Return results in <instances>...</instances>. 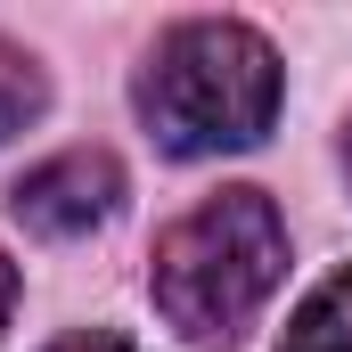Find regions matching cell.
I'll return each instance as SVG.
<instances>
[{"instance_id": "1", "label": "cell", "mask_w": 352, "mask_h": 352, "mask_svg": "<svg viewBox=\"0 0 352 352\" xmlns=\"http://www.w3.org/2000/svg\"><path fill=\"white\" fill-rule=\"evenodd\" d=\"M287 278V221L263 188H213L156 230L148 295L180 344L238 352Z\"/></svg>"}, {"instance_id": "2", "label": "cell", "mask_w": 352, "mask_h": 352, "mask_svg": "<svg viewBox=\"0 0 352 352\" xmlns=\"http://www.w3.org/2000/svg\"><path fill=\"white\" fill-rule=\"evenodd\" d=\"M278 90H287V66L254 25L238 16H188L173 33H156L140 82H131V107L148 123V140L197 164V156H238L254 148L270 123H278Z\"/></svg>"}, {"instance_id": "3", "label": "cell", "mask_w": 352, "mask_h": 352, "mask_svg": "<svg viewBox=\"0 0 352 352\" xmlns=\"http://www.w3.org/2000/svg\"><path fill=\"white\" fill-rule=\"evenodd\" d=\"M8 205H16V221L33 238H90L123 205V164L107 148H66V156H50V164H33L16 180Z\"/></svg>"}, {"instance_id": "4", "label": "cell", "mask_w": 352, "mask_h": 352, "mask_svg": "<svg viewBox=\"0 0 352 352\" xmlns=\"http://www.w3.org/2000/svg\"><path fill=\"white\" fill-rule=\"evenodd\" d=\"M278 352H352V270L320 278V287L295 303V320H287Z\"/></svg>"}, {"instance_id": "5", "label": "cell", "mask_w": 352, "mask_h": 352, "mask_svg": "<svg viewBox=\"0 0 352 352\" xmlns=\"http://www.w3.org/2000/svg\"><path fill=\"white\" fill-rule=\"evenodd\" d=\"M41 107H50V74H41L25 50L0 41V140H16L25 123H41Z\"/></svg>"}, {"instance_id": "6", "label": "cell", "mask_w": 352, "mask_h": 352, "mask_svg": "<svg viewBox=\"0 0 352 352\" xmlns=\"http://www.w3.org/2000/svg\"><path fill=\"white\" fill-rule=\"evenodd\" d=\"M50 352H140L131 336H115V328H82V336H58Z\"/></svg>"}, {"instance_id": "7", "label": "cell", "mask_w": 352, "mask_h": 352, "mask_svg": "<svg viewBox=\"0 0 352 352\" xmlns=\"http://www.w3.org/2000/svg\"><path fill=\"white\" fill-rule=\"evenodd\" d=\"M8 311H16V263L0 254V328H8Z\"/></svg>"}, {"instance_id": "8", "label": "cell", "mask_w": 352, "mask_h": 352, "mask_svg": "<svg viewBox=\"0 0 352 352\" xmlns=\"http://www.w3.org/2000/svg\"><path fill=\"white\" fill-rule=\"evenodd\" d=\"M344 173H352V123H344Z\"/></svg>"}]
</instances>
